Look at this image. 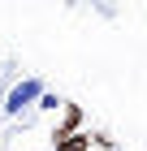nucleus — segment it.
<instances>
[{
    "label": "nucleus",
    "mask_w": 147,
    "mask_h": 151,
    "mask_svg": "<svg viewBox=\"0 0 147 151\" xmlns=\"http://www.w3.org/2000/svg\"><path fill=\"white\" fill-rule=\"evenodd\" d=\"M35 108H39V112H56V108H65V104H61V95L43 91V95H39V99H35Z\"/></svg>",
    "instance_id": "obj_4"
},
{
    "label": "nucleus",
    "mask_w": 147,
    "mask_h": 151,
    "mask_svg": "<svg viewBox=\"0 0 147 151\" xmlns=\"http://www.w3.org/2000/svg\"><path fill=\"white\" fill-rule=\"evenodd\" d=\"M78 121H82V112H78V104H65V125L52 134V142L56 138H69V134H78Z\"/></svg>",
    "instance_id": "obj_2"
},
{
    "label": "nucleus",
    "mask_w": 147,
    "mask_h": 151,
    "mask_svg": "<svg viewBox=\"0 0 147 151\" xmlns=\"http://www.w3.org/2000/svg\"><path fill=\"white\" fill-rule=\"evenodd\" d=\"M56 151H91V134H69V138H56Z\"/></svg>",
    "instance_id": "obj_3"
},
{
    "label": "nucleus",
    "mask_w": 147,
    "mask_h": 151,
    "mask_svg": "<svg viewBox=\"0 0 147 151\" xmlns=\"http://www.w3.org/2000/svg\"><path fill=\"white\" fill-rule=\"evenodd\" d=\"M43 95V82L39 78H22L13 82L9 95H4V116H22V108H35V99Z\"/></svg>",
    "instance_id": "obj_1"
}]
</instances>
